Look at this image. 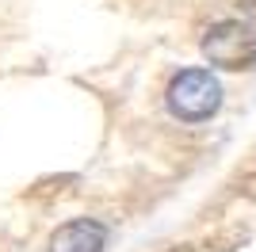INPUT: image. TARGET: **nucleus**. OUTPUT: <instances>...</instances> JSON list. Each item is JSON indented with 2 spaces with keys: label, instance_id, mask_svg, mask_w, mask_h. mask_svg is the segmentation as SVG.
<instances>
[{
  "label": "nucleus",
  "instance_id": "obj_1",
  "mask_svg": "<svg viewBox=\"0 0 256 252\" xmlns=\"http://www.w3.org/2000/svg\"><path fill=\"white\" fill-rule=\"evenodd\" d=\"M222 107V84L210 69H184L168 84V111L184 122H203Z\"/></svg>",
  "mask_w": 256,
  "mask_h": 252
},
{
  "label": "nucleus",
  "instance_id": "obj_2",
  "mask_svg": "<svg viewBox=\"0 0 256 252\" xmlns=\"http://www.w3.org/2000/svg\"><path fill=\"white\" fill-rule=\"evenodd\" d=\"M203 54L218 69H256V31L241 20H222L206 31Z\"/></svg>",
  "mask_w": 256,
  "mask_h": 252
},
{
  "label": "nucleus",
  "instance_id": "obj_3",
  "mask_svg": "<svg viewBox=\"0 0 256 252\" xmlns=\"http://www.w3.org/2000/svg\"><path fill=\"white\" fill-rule=\"evenodd\" d=\"M107 241V230L92 218L65 222L62 230L50 237V252H100Z\"/></svg>",
  "mask_w": 256,
  "mask_h": 252
}]
</instances>
